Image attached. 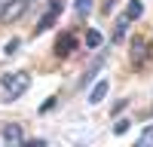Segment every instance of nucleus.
Returning a JSON list of instances; mask_svg holds the SVG:
<instances>
[{"instance_id":"7","label":"nucleus","mask_w":153,"mask_h":147,"mask_svg":"<svg viewBox=\"0 0 153 147\" xmlns=\"http://www.w3.org/2000/svg\"><path fill=\"white\" fill-rule=\"evenodd\" d=\"M107 89H110V83H107V80H98V83L92 86V92H89V104H101V101H104V95H107Z\"/></svg>"},{"instance_id":"13","label":"nucleus","mask_w":153,"mask_h":147,"mask_svg":"<svg viewBox=\"0 0 153 147\" xmlns=\"http://www.w3.org/2000/svg\"><path fill=\"white\" fill-rule=\"evenodd\" d=\"M19 46H22V40L16 37V40H9V43H6V49H3V52H6V55H12V52H19Z\"/></svg>"},{"instance_id":"8","label":"nucleus","mask_w":153,"mask_h":147,"mask_svg":"<svg viewBox=\"0 0 153 147\" xmlns=\"http://www.w3.org/2000/svg\"><path fill=\"white\" fill-rule=\"evenodd\" d=\"M126 16H129V22L141 19V16H144V3H141V0H129V6H126Z\"/></svg>"},{"instance_id":"6","label":"nucleus","mask_w":153,"mask_h":147,"mask_svg":"<svg viewBox=\"0 0 153 147\" xmlns=\"http://www.w3.org/2000/svg\"><path fill=\"white\" fill-rule=\"evenodd\" d=\"M147 58H150V52H147V43L138 37V40H132V61L135 65H147Z\"/></svg>"},{"instance_id":"14","label":"nucleus","mask_w":153,"mask_h":147,"mask_svg":"<svg viewBox=\"0 0 153 147\" xmlns=\"http://www.w3.org/2000/svg\"><path fill=\"white\" fill-rule=\"evenodd\" d=\"M126 129H129V120H120V122H117V126H113V132H117V135H123Z\"/></svg>"},{"instance_id":"3","label":"nucleus","mask_w":153,"mask_h":147,"mask_svg":"<svg viewBox=\"0 0 153 147\" xmlns=\"http://www.w3.org/2000/svg\"><path fill=\"white\" fill-rule=\"evenodd\" d=\"M58 12H61V0H52V3H49V9L43 12L40 24H37V34H43V31H49V28H52V22L58 19Z\"/></svg>"},{"instance_id":"10","label":"nucleus","mask_w":153,"mask_h":147,"mask_svg":"<svg viewBox=\"0 0 153 147\" xmlns=\"http://www.w3.org/2000/svg\"><path fill=\"white\" fill-rule=\"evenodd\" d=\"M126 28H129V16H123V19L117 22V31H113V40H123V37H126Z\"/></svg>"},{"instance_id":"12","label":"nucleus","mask_w":153,"mask_h":147,"mask_svg":"<svg viewBox=\"0 0 153 147\" xmlns=\"http://www.w3.org/2000/svg\"><path fill=\"white\" fill-rule=\"evenodd\" d=\"M147 144H153V126H147V132L138 138V147H147Z\"/></svg>"},{"instance_id":"2","label":"nucleus","mask_w":153,"mask_h":147,"mask_svg":"<svg viewBox=\"0 0 153 147\" xmlns=\"http://www.w3.org/2000/svg\"><path fill=\"white\" fill-rule=\"evenodd\" d=\"M28 6H31V0H9V3L0 6V22H3V24L19 22L25 12H28Z\"/></svg>"},{"instance_id":"9","label":"nucleus","mask_w":153,"mask_h":147,"mask_svg":"<svg viewBox=\"0 0 153 147\" xmlns=\"http://www.w3.org/2000/svg\"><path fill=\"white\" fill-rule=\"evenodd\" d=\"M74 9H76V16H80V19H86L89 12H92V0H76Z\"/></svg>"},{"instance_id":"1","label":"nucleus","mask_w":153,"mask_h":147,"mask_svg":"<svg viewBox=\"0 0 153 147\" xmlns=\"http://www.w3.org/2000/svg\"><path fill=\"white\" fill-rule=\"evenodd\" d=\"M0 86H3V98L6 101H12V98H19L31 89V77L25 71H16V74H3V80H0Z\"/></svg>"},{"instance_id":"4","label":"nucleus","mask_w":153,"mask_h":147,"mask_svg":"<svg viewBox=\"0 0 153 147\" xmlns=\"http://www.w3.org/2000/svg\"><path fill=\"white\" fill-rule=\"evenodd\" d=\"M0 135H3V141H6V144H25V132H22L19 122H6Z\"/></svg>"},{"instance_id":"15","label":"nucleus","mask_w":153,"mask_h":147,"mask_svg":"<svg viewBox=\"0 0 153 147\" xmlns=\"http://www.w3.org/2000/svg\"><path fill=\"white\" fill-rule=\"evenodd\" d=\"M3 3H9V0H0V6H3Z\"/></svg>"},{"instance_id":"5","label":"nucleus","mask_w":153,"mask_h":147,"mask_svg":"<svg viewBox=\"0 0 153 147\" xmlns=\"http://www.w3.org/2000/svg\"><path fill=\"white\" fill-rule=\"evenodd\" d=\"M74 46H76V37H74V34L58 37V40H55V55H58V58H68V55L74 52Z\"/></svg>"},{"instance_id":"11","label":"nucleus","mask_w":153,"mask_h":147,"mask_svg":"<svg viewBox=\"0 0 153 147\" xmlns=\"http://www.w3.org/2000/svg\"><path fill=\"white\" fill-rule=\"evenodd\" d=\"M86 46L98 49V46H101V34H98V31H89V34H86Z\"/></svg>"}]
</instances>
